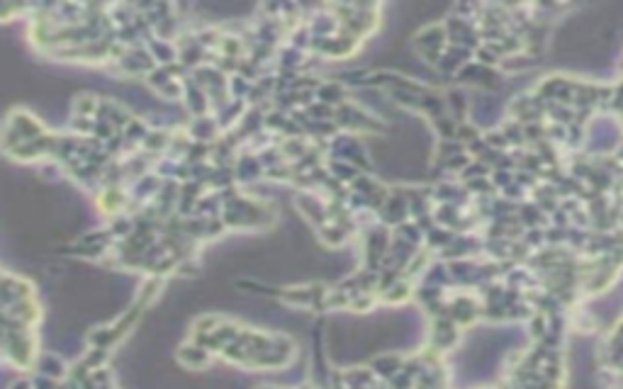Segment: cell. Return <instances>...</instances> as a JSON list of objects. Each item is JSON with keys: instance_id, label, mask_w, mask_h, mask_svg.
I'll use <instances>...</instances> for the list:
<instances>
[{"instance_id": "cell-5", "label": "cell", "mask_w": 623, "mask_h": 389, "mask_svg": "<svg viewBox=\"0 0 623 389\" xmlns=\"http://www.w3.org/2000/svg\"><path fill=\"white\" fill-rule=\"evenodd\" d=\"M212 131H215V122L210 117H205V114L193 122V134H195L200 141H207L210 136H212Z\"/></svg>"}, {"instance_id": "cell-3", "label": "cell", "mask_w": 623, "mask_h": 389, "mask_svg": "<svg viewBox=\"0 0 623 389\" xmlns=\"http://www.w3.org/2000/svg\"><path fill=\"white\" fill-rule=\"evenodd\" d=\"M124 136H127V144H134V141H144L148 136V127L139 119H129V124L124 127Z\"/></svg>"}, {"instance_id": "cell-8", "label": "cell", "mask_w": 623, "mask_h": 389, "mask_svg": "<svg viewBox=\"0 0 623 389\" xmlns=\"http://www.w3.org/2000/svg\"><path fill=\"white\" fill-rule=\"evenodd\" d=\"M166 141H168V136H166V131H148V136L144 139V144L148 148H161Z\"/></svg>"}, {"instance_id": "cell-4", "label": "cell", "mask_w": 623, "mask_h": 389, "mask_svg": "<svg viewBox=\"0 0 623 389\" xmlns=\"http://www.w3.org/2000/svg\"><path fill=\"white\" fill-rule=\"evenodd\" d=\"M180 360L190 368H202L207 363V353L202 348H183L180 351Z\"/></svg>"}, {"instance_id": "cell-7", "label": "cell", "mask_w": 623, "mask_h": 389, "mask_svg": "<svg viewBox=\"0 0 623 389\" xmlns=\"http://www.w3.org/2000/svg\"><path fill=\"white\" fill-rule=\"evenodd\" d=\"M331 168L336 170V175H339L341 180H353V178H356V168H353V165H348V163L336 161L334 165H331Z\"/></svg>"}, {"instance_id": "cell-6", "label": "cell", "mask_w": 623, "mask_h": 389, "mask_svg": "<svg viewBox=\"0 0 623 389\" xmlns=\"http://www.w3.org/2000/svg\"><path fill=\"white\" fill-rule=\"evenodd\" d=\"M42 373L51 375V377H59V375H64V365H61V360L56 356H47V358H42Z\"/></svg>"}, {"instance_id": "cell-9", "label": "cell", "mask_w": 623, "mask_h": 389, "mask_svg": "<svg viewBox=\"0 0 623 389\" xmlns=\"http://www.w3.org/2000/svg\"><path fill=\"white\" fill-rule=\"evenodd\" d=\"M17 305L22 307V312H30V309H34L32 305H22V302H17ZM5 317H17V322H22V324H25V322H32V319H34L32 314H22V317H20V312H17V314H10V312H5Z\"/></svg>"}, {"instance_id": "cell-2", "label": "cell", "mask_w": 623, "mask_h": 389, "mask_svg": "<svg viewBox=\"0 0 623 389\" xmlns=\"http://www.w3.org/2000/svg\"><path fill=\"white\" fill-rule=\"evenodd\" d=\"M319 100L327 102V105H339L344 102V88L339 83H327L319 88Z\"/></svg>"}, {"instance_id": "cell-1", "label": "cell", "mask_w": 623, "mask_h": 389, "mask_svg": "<svg viewBox=\"0 0 623 389\" xmlns=\"http://www.w3.org/2000/svg\"><path fill=\"white\" fill-rule=\"evenodd\" d=\"M148 49H151V54L156 56L163 66H168L175 61V49L170 47L168 42H163V39H151V42H148Z\"/></svg>"}]
</instances>
